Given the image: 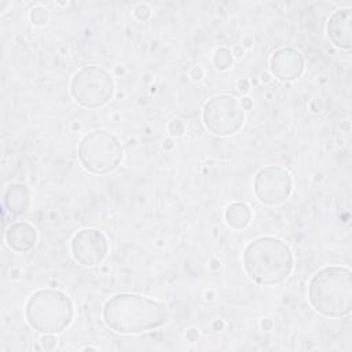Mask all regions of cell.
Segmentation results:
<instances>
[{"label": "cell", "mask_w": 352, "mask_h": 352, "mask_svg": "<svg viewBox=\"0 0 352 352\" xmlns=\"http://www.w3.org/2000/svg\"><path fill=\"white\" fill-rule=\"evenodd\" d=\"M312 307L326 316L348 315L352 307L351 271L344 267H327L316 272L308 286Z\"/></svg>", "instance_id": "cell-3"}, {"label": "cell", "mask_w": 352, "mask_h": 352, "mask_svg": "<svg viewBox=\"0 0 352 352\" xmlns=\"http://www.w3.org/2000/svg\"><path fill=\"white\" fill-rule=\"evenodd\" d=\"M243 267L252 280L271 286L285 280L293 268V254L280 239L263 236L249 243L243 252Z\"/></svg>", "instance_id": "cell-2"}, {"label": "cell", "mask_w": 352, "mask_h": 352, "mask_svg": "<svg viewBox=\"0 0 352 352\" xmlns=\"http://www.w3.org/2000/svg\"><path fill=\"white\" fill-rule=\"evenodd\" d=\"M8 246L15 252H28L34 248L37 232L33 226L26 221H16L11 224L6 232Z\"/></svg>", "instance_id": "cell-12"}, {"label": "cell", "mask_w": 352, "mask_h": 352, "mask_svg": "<svg viewBox=\"0 0 352 352\" xmlns=\"http://www.w3.org/2000/svg\"><path fill=\"white\" fill-rule=\"evenodd\" d=\"M78 158L87 170L107 173L120 164L122 147L114 135L106 131H94L81 140Z\"/></svg>", "instance_id": "cell-5"}, {"label": "cell", "mask_w": 352, "mask_h": 352, "mask_svg": "<svg viewBox=\"0 0 352 352\" xmlns=\"http://www.w3.org/2000/svg\"><path fill=\"white\" fill-rule=\"evenodd\" d=\"M26 318L37 331L54 334L69 326L73 307L70 300L58 290H38L26 302Z\"/></svg>", "instance_id": "cell-4"}, {"label": "cell", "mask_w": 352, "mask_h": 352, "mask_svg": "<svg viewBox=\"0 0 352 352\" xmlns=\"http://www.w3.org/2000/svg\"><path fill=\"white\" fill-rule=\"evenodd\" d=\"M304 67V60L300 52L292 48H282L276 51L271 59L272 73L282 81L297 78Z\"/></svg>", "instance_id": "cell-10"}, {"label": "cell", "mask_w": 352, "mask_h": 352, "mask_svg": "<svg viewBox=\"0 0 352 352\" xmlns=\"http://www.w3.org/2000/svg\"><path fill=\"white\" fill-rule=\"evenodd\" d=\"M254 191L261 202L278 205L287 199L292 191L290 175L279 166H267L257 173Z\"/></svg>", "instance_id": "cell-8"}, {"label": "cell", "mask_w": 352, "mask_h": 352, "mask_svg": "<svg viewBox=\"0 0 352 352\" xmlns=\"http://www.w3.org/2000/svg\"><path fill=\"white\" fill-rule=\"evenodd\" d=\"M327 34L334 45L351 48V8L337 10L327 22Z\"/></svg>", "instance_id": "cell-11"}, {"label": "cell", "mask_w": 352, "mask_h": 352, "mask_svg": "<svg viewBox=\"0 0 352 352\" xmlns=\"http://www.w3.org/2000/svg\"><path fill=\"white\" fill-rule=\"evenodd\" d=\"M72 95L84 107H100L106 104L114 91L110 74L99 66H85L72 80Z\"/></svg>", "instance_id": "cell-6"}, {"label": "cell", "mask_w": 352, "mask_h": 352, "mask_svg": "<svg viewBox=\"0 0 352 352\" xmlns=\"http://www.w3.org/2000/svg\"><path fill=\"white\" fill-rule=\"evenodd\" d=\"M74 258L82 265H95L103 260L107 252V242L102 232L92 228L81 230L72 241Z\"/></svg>", "instance_id": "cell-9"}, {"label": "cell", "mask_w": 352, "mask_h": 352, "mask_svg": "<svg viewBox=\"0 0 352 352\" xmlns=\"http://www.w3.org/2000/svg\"><path fill=\"white\" fill-rule=\"evenodd\" d=\"M103 320L117 333H140L162 326L168 320V309L147 297L117 294L104 302Z\"/></svg>", "instance_id": "cell-1"}, {"label": "cell", "mask_w": 352, "mask_h": 352, "mask_svg": "<svg viewBox=\"0 0 352 352\" xmlns=\"http://www.w3.org/2000/svg\"><path fill=\"white\" fill-rule=\"evenodd\" d=\"M231 63H232V56L227 48H219L214 52V65L217 69L224 70V69L230 67Z\"/></svg>", "instance_id": "cell-14"}, {"label": "cell", "mask_w": 352, "mask_h": 352, "mask_svg": "<svg viewBox=\"0 0 352 352\" xmlns=\"http://www.w3.org/2000/svg\"><path fill=\"white\" fill-rule=\"evenodd\" d=\"M243 111L235 98L228 95L214 96L205 104L204 122L216 135H231L243 124Z\"/></svg>", "instance_id": "cell-7"}, {"label": "cell", "mask_w": 352, "mask_h": 352, "mask_svg": "<svg viewBox=\"0 0 352 352\" xmlns=\"http://www.w3.org/2000/svg\"><path fill=\"white\" fill-rule=\"evenodd\" d=\"M250 209L243 204H232L227 208V223L234 228H243L250 221Z\"/></svg>", "instance_id": "cell-13"}, {"label": "cell", "mask_w": 352, "mask_h": 352, "mask_svg": "<svg viewBox=\"0 0 352 352\" xmlns=\"http://www.w3.org/2000/svg\"><path fill=\"white\" fill-rule=\"evenodd\" d=\"M30 18H32V22L36 23V25H44L48 19V14H47V10L45 8H34L30 14Z\"/></svg>", "instance_id": "cell-15"}]
</instances>
